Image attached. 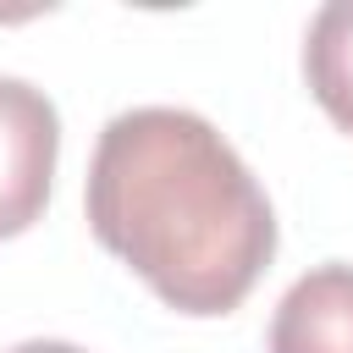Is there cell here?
I'll use <instances>...</instances> for the list:
<instances>
[{
	"label": "cell",
	"instance_id": "6da1fadb",
	"mask_svg": "<svg viewBox=\"0 0 353 353\" xmlns=\"http://www.w3.org/2000/svg\"><path fill=\"white\" fill-rule=\"evenodd\" d=\"M88 232L165 309L232 314L276 254V210L243 154L182 105H132L105 121L88 182Z\"/></svg>",
	"mask_w": 353,
	"mask_h": 353
},
{
	"label": "cell",
	"instance_id": "7a4b0ae2",
	"mask_svg": "<svg viewBox=\"0 0 353 353\" xmlns=\"http://www.w3.org/2000/svg\"><path fill=\"white\" fill-rule=\"evenodd\" d=\"M55 154H61V116L44 88L28 77H0V243L22 237L55 182Z\"/></svg>",
	"mask_w": 353,
	"mask_h": 353
},
{
	"label": "cell",
	"instance_id": "3957f363",
	"mask_svg": "<svg viewBox=\"0 0 353 353\" xmlns=\"http://www.w3.org/2000/svg\"><path fill=\"white\" fill-rule=\"evenodd\" d=\"M270 353H353V265L325 259L281 292Z\"/></svg>",
	"mask_w": 353,
	"mask_h": 353
},
{
	"label": "cell",
	"instance_id": "277c9868",
	"mask_svg": "<svg viewBox=\"0 0 353 353\" xmlns=\"http://www.w3.org/2000/svg\"><path fill=\"white\" fill-rule=\"evenodd\" d=\"M303 83L314 105L353 132V0H331L309 17L303 33Z\"/></svg>",
	"mask_w": 353,
	"mask_h": 353
},
{
	"label": "cell",
	"instance_id": "5b68a950",
	"mask_svg": "<svg viewBox=\"0 0 353 353\" xmlns=\"http://www.w3.org/2000/svg\"><path fill=\"white\" fill-rule=\"evenodd\" d=\"M6 353H88V347H77V342H55V336H28V342H17V347H6Z\"/></svg>",
	"mask_w": 353,
	"mask_h": 353
}]
</instances>
